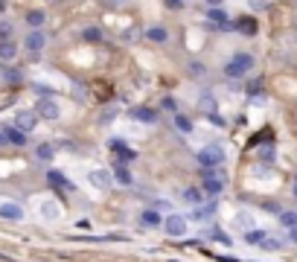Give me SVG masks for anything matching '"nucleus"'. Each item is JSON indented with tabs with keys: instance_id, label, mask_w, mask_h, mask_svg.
Instances as JSON below:
<instances>
[{
	"instance_id": "23",
	"label": "nucleus",
	"mask_w": 297,
	"mask_h": 262,
	"mask_svg": "<svg viewBox=\"0 0 297 262\" xmlns=\"http://www.w3.org/2000/svg\"><path fill=\"white\" fill-rule=\"evenodd\" d=\"M44 21H47V15L41 9H35V12H29V15H27V24H29V27H35V29L41 27Z\"/></svg>"
},
{
	"instance_id": "30",
	"label": "nucleus",
	"mask_w": 297,
	"mask_h": 262,
	"mask_svg": "<svg viewBox=\"0 0 297 262\" xmlns=\"http://www.w3.org/2000/svg\"><path fill=\"white\" fill-rule=\"evenodd\" d=\"M12 32V24H0V35H9Z\"/></svg>"
},
{
	"instance_id": "20",
	"label": "nucleus",
	"mask_w": 297,
	"mask_h": 262,
	"mask_svg": "<svg viewBox=\"0 0 297 262\" xmlns=\"http://www.w3.org/2000/svg\"><path fill=\"white\" fill-rule=\"evenodd\" d=\"M184 201H187V204H192V207H198V204H201V190H195V187H187V190H184Z\"/></svg>"
},
{
	"instance_id": "12",
	"label": "nucleus",
	"mask_w": 297,
	"mask_h": 262,
	"mask_svg": "<svg viewBox=\"0 0 297 262\" xmlns=\"http://www.w3.org/2000/svg\"><path fill=\"white\" fill-rule=\"evenodd\" d=\"M146 38L152 41V44H166V38H169V32L163 27H152V29H146Z\"/></svg>"
},
{
	"instance_id": "33",
	"label": "nucleus",
	"mask_w": 297,
	"mask_h": 262,
	"mask_svg": "<svg viewBox=\"0 0 297 262\" xmlns=\"http://www.w3.org/2000/svg\"><path fill=\"white\" fill-rule=\"evenodd\" d=\"M291 239H294V242H297V227H294V230H291Z\"/></svg>"
},
{
	"instance_id": "29",
	"label": "nucleus",
	"mask_w": 297,
	"mask_h": 262,
	"mask_svg": "<svg viewBox=\"0 0 297 262\" xmlns=\"http://www.w3.org/2000/svg\"><path fill=\"white\" fill-rule=\"evenodd\" d=\"M248 3H251V6H253V9H256V12H262V9H265V6H268L265 0H248Z\"/></svg>"
},
{
	"instance_id": "16",
	"label": "nucleus",
	"mask_w": 297,
	"mask_h": 262,
	"mask_svg": "<svg viewBox=\"0 0 297 262\" xmlns=\"http://www.w3.org/2000/svg\"><path fill=\"white\" fill-rule=\"evenodd\" d=\"M140 221H143L146 227H161V225H163V218H161V213H157V210H146L143 216H140Z\"/></svg>"
},
{
	"instance_id": "14",
	"label": "nucleus",
	"mask_w": 297,
	"mask_h": 262,
	"mask_svg": "<svg viewBox=\"0 0 297 262\" xmlns=\"http://www.w3.org/2000/svg\"><path fill=\"white\" fill-rule=\"evenodd\" d=\"M3 134H6V140H9V143H15V146H24V143H27V134H24L18 126H15V128H3Z\"/></svg>"
},
{
	"instance_id": "34",
	"label": "nucleus",
	"mask_w": 297,
	"mask_h": 262,
	"mask_svg": "<svg viewBox=\"0 0 297 262\" xmlns=\"http://www.w3.org/2000/svg\"><path fill=\"white\" fill-rule=\"evenodd\" d=\"M294 195H297V181H294Z\"/></svg>"
},
{
	"instance_id": "21",
	"label": "nucleus",
	"mask_w": 297,
	"mask_h": 262,
	"mask_svg": "<svg viewBox=\"0 0 297 262\" xmlns=\"http://www.w3.org/2000/svg\"><path fill=\"white\" fill-rule=\"evenodd\" d=\"M175 126H178V131H184V134H192V119L184 117V114H175Z\"/></svg>"
},
{
	"instance_id": "3",
	"label": "nucleus",
	"mask_w": 297,
	"mask_h": 262,
	"mask_svg": "<svg viewBox=\"0 0 297 262\" xmlns=\"http://www.w3.org/2000/svg\"><path fill=\"white\" fill-rule=\"evenodd\" d=\"M163 230L169 236H175V239H181V236L187 233V218L178 216V213H169V216L163 218Z\"/></svg>"
},
{
	"instance_id": "31",
	"label": "nucleus",
	"mask_w": 297,
	"mask_h": 262,
	"mask_svg": "<svg viewBox=\"0 0 297 262\" xmlns=\"http://www.w3.org/2000/svg\"><path fill=\"white\" fill-rule=\"evenodd\" d=\"M210 3V9H216V6H222V0H207Z\"/></svg>"
},
{
	"instance_id": "27",
	"label": "nucleus",
	"mask_w": 297,
	"mask_h": 262,
	"mask_svg": "<svg viewBox=\"0 0 297 262\" xmlns=\"http://www.w3.org/2000/svg\"><path fill=\"white\" fill-rule=\"evenodd\" d=\"M262 248H265V251H280V248H283V242H280V239H274V236H268Z\"/></svg>"
},
{
	"instance_id": "8",
	"label": "nucleus",
	"mask_w": 297,
	"mask_h": 262,
	"mask_svg": "<svg viewBox=\"0 0 297 262\" xmlns=\"http://www.w3.org/2000/svg\"><path fill=\"white\" fill-rule=\"evenodd\" d=\"M44 44H47V35L44 32H29L27 35V41H24V47H27L29 53H41V50H44Z\"/></svg>"
},
{
	"instance_id": "11",
	"label": "nucleus",
	"mask_w": 297,
	"mask_h": 262,
	"mask_svg": "<svg viewBox=\"0 0 297 262\" xmlns=\"http://www.w3.org/2000/svg\"><path fill=\"white\" fill-rule=\"evenodd\" d=\"M111 149H117V152H120V160H123V163H131V160L137 157V154L131 152V149H128L123 140H111Z\"/></svg>"
},
{
	"instance_id": "7",
	"label": "nucleus",
	"mask_w": 297,
	"mask_h": 262,
	"mask_svg": "<svg viewBox=\"0 0 297 262\" xmlns=\"http://www.w3.org/2000/svg\"><path fill=\"white\" fill-rule=\"evenodd\" d=\"M35 123H38V114L35 111H18V117H15V126L27 134V131H32L35 128Z\"/></svg>"
},
{
	"instance_id": "28",
	"label": "nucleus",
	"mask_w": 297,
	"mask_h": 262,
	"mask_svg": "<svg viewBox=\"0 0 297 262\" xmlns=\"http://www.w3.org/2000/svg\"><path fill=\"white\" fill-rule=\"evenodd\" d=\"M161 105H163V111H169V114H178V105H175V99H172V96H166Z\"/></svg>"
},
{
	"instance_id": "32",
	"label": "nucleus",
	"mask_w": 297,
	"mask_h": 262,
	"mask_svg": "<svg viewBox=\"0 0 297 262\" xmlns=\"http://www.w3.org/2000/svg\"><path fill=\"white\" fill-rule=\"evenodd\" d=\"M166 3H169L172 9H178V6H181V0H166Z\"/></svg>"
},
{
	"instance_id": "9",
	"label": "nucleus",
	"mask_w": 297,
	"mask_h": 262,
	"mask_svg": "<svg viewBox=\"0 0 297 262\" xmlns=\"http://www.w3.org/2000/svg\"><path fill=\"white\" fill-rule=\"evenodd\" d=\"M222 187H225V184H222V178H219V175H213V172H207V175H204V190H207L210 195H219V192H222Z\"/></svg>"
},
{
	"instance_id": "26",
	"label": "nucleus",
	"mask_w": 297,
	"mask_h": 262,
	"mask_svg": "<svg viewBox=\"0 0 297 262\" xmlns=\"http://www.w3.org/2000/svg\"><path fill=\"white\" fill-rule=\"evenodd\" d=\"M236 27L242 29V32H248V35H253V32H256V21H239Z\"/></svg>"
},
{
	"instance_id": "25",
	"label": "nucleus",
	"mask_w": 297,
	"mask_h": 262,
	"mask_svg": "<svg viewBox=\"0 0 297 262\" xmlns=\"http://www.w3.org/2000/svg\"><path fill=\"white\" fill-rule=\"evenodd\" d=\"M280 221H283L288 230H294L297 227V213H280Z\"/></svg>"
},
{
	"instance_id": "18",
	"label": "nucleus",
	"mask_w": 297,
	"mask_h": 262,
	"mask_svg": "<svg viewBox=\"0 0 297 262\" xmlns=\"http://www.w3.org/2000/svg\"><path fill=\"white\" fill-rule=\"evenodd\" d=\"M47 178H50V184H53V187H62V190H73V184L67 181V178H64L62 172H50V175H47Z\"/></svg>"
},
{
	"instance_id": "24",
	"label": "nucleus",
	"mask_w": 297,
	"mask_h": 262,
	"mask_svg": "<svg viewBox=\"0 0 297 262\" xmlns=\"http://www.w3.org/2000/svg\"><path fill=\"white\" fill-rule=\"evenodd\" d=\"M82 38H85V41H102V29H96V27H88L85 32H82Z\"/></svg>"
},
{
	"instance_id": "2",
	"label": "nucleus",
	"mask_w": 297,
	"mask_h": 262,
	"mask_svg": "<svg viewBox=\"0 0 297 262\" xmlns=\"http://www.w3.org/2000/svg\"><path fill=\"white\" fill-rule=\"evenodd\" d=\"M222 160H225L222 146H204V149H198V163H201L204 169H213V166H219Z\"/></svg>"
},
{
	"instance_id": "10",
	"label": "nucleus",
	"mask_w": 297,
	"mask_h": 262,
	"mask_svg": "<svg viewBox=\"0 0 297 262\" xmlns=\"http://www.w3.org/2000/svg\"><path fill=\"white\" fill-rule=\"evenodd\" d=\"M0 216L6 218V221H21V218H24V210H21L18 204H3V207H0Z\"/></svg>"
},
{
	"instance_id": "17",
	"label": "nucleus",
	"mask_w": 297,
	"mask_h": 262,
	"mask_svg": "<svg viewBox=\"0 0 297 262\" xmlns=\"http://www.w3.org/2000/svg\"><path fill=\"white\" fill-rule=\"evenodd\" d=\"M131 117L140 119V123H154V119H157V114H154L152 108H134V111H131Z\"/></svg>"
},
{
	"instance_id": "4",
	"label": "nucleus",
	"mask_w": 297,
	"mask_h": 262,
	"mask_svg": "<svg viewBox=\"0 0 297 262\" xmlns=\"http://www.w3.org/2000/svg\"><path fill=\"white\" fill-rule=\"evenodd\" d=\"M88 181H90V187H96V190H108L111 184H114V172H108V169H90Z\"/></svg>"
},
{
	"instance_id": "19",
	"label": "nucleus",
	"mask_w": 297,
	"mask_h": 262,
	"mask_svg": "<svg viewBox=\"0 0 297 262\" xmlns=\"http://www.w3.org/2000/svg\"><path fill=\"white\" fill-rule=\"evenodd\" d=\"M245 239H248V245H265V239H268V233H265V230H248V233H245Z\"/></svg>"
},
{
	"instance_id": "15",
	"label": "nucleus",
	"mask_w": 297,
	"mask_h": 262,
	"mask_svg": "<svg viewBox=\"0 0 297 262\" xmlns=\"http://www.w3.org/2000/svg\"><path fill=\"white\" fill-rule=\"evenodd\" d=\"M114 181L123 184V187H131V172H128L123 163H117V166H114Z\"/></svg>"
},
{
	"instance_id": "13",
	"label": "nucleus",
	"mask_w": 297,
	"mask_h": 262,
	"mask_svg": "<svg viewBox=\"0 0 297 262\" xmlns=\"http://www.w3.org/2000/svg\"><path fill=\"white\" fill-rule=\"evenodd\" d=\"M15 55H18V47L12 44V41H6V38H3V41H0V62H12Z\"/></svg>"
},
{
	"instance_id": "1",
	"label": "nucleus",
	"mask_w": 297,
	"mask_h": 262,
	"mask_svg": "<svg viewBox=\"0 0 297 262\" xmlns=\"http://www.w3.org/2000/svg\"><path fill=\"white\" fill-rule=\"evenodd\" d=\"M253 70V55L251 53H236L230 62L225 64V76L227 79H239V76H245V73Z\"/></svg>"
},
{
	"instance_id": "6",
	"label": "nucleus",
	"mask_w": 297,
	"mask_h": 262,
	"mask_svg": "<svg viewBox=\"0 0 297 262\" xmlns=\"http://www.w3.org/2000/svg\"><path fill=\"white\" fill-rule=\"evenodd\" d=\"M207 21H210V24H216V29H230V27H233V24H230V15H227L222 6L207 9Z\"/></svg>"
},
{
	"instance_id": "22",
	"label": "nucleus",
	"mask_w": 297,
	"mask_h": 262,
	"mask_svg": "<svg viewBox=\"0 0 297 262\" xmlns=\"http://www.w3.org/2000/svg\"><path fill=\"white\" fill-rule=\"evenodd\" d=\"M35 154H38V160H53V154H55V149L50 143H41L35 149Z\"/></svg>"
},
{
	"instance_id": "5",
	"label": "nucleus",
	"mask_w": 297,
	"mask_h": 262,
	"mask_svg": "<svg viewBox=\"0 0 297 262\" xmlns=\"http://www.w3.org/2000/svg\"><path fill=\"white\" fill-rule=\"evenodd\" d=\"M38 117H44V119H58L62 117V111H58V105H55L53 96H47V99H38V111H35Z\"/></svg>"
}]
</instances>
